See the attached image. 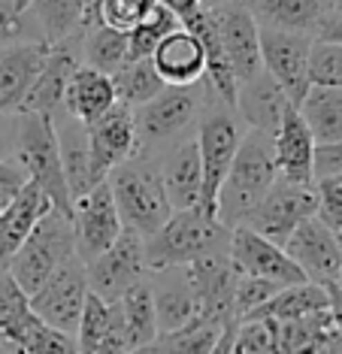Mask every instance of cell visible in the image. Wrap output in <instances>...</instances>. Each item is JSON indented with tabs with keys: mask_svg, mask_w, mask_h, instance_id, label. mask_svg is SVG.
<instances>
[{
	"mask_svg": "<svg viewBox=\"0 0 342 354\" xmlns=\"http://www.w3.org/2000/svg\"><path fill=\"white\" fill-rule=\"evenodd\" d=\"M218 333H222V327L197 321V324L173 330V333H158L152 348H154V354H209V348H213L218 339Z\"/></svg>",
	"mask_w": 342,
	"mask_h": 354,
	"instance_id": "obj_39",
	"label": "cell"
},
{
	"mask_svg": "<svg viewBox=\"0 0 342 354\" xmlns=\"http://www.w3.org/2000/svg\"><path fill=\"white\" fill-rule=\"evenodd\" d=\"M231 263L240 276H251V279H264L273 281L279 288H291V285H303L306 276L300 272V267L288 257L282 245L264 239L260 233L249 230V227H233L231 233V245H227Z\"/></svg>",
	"mask_w": 342,
	"mask_h": 354,
	"instance_id": "obj_12",
	"label": "cell"
},
{
	"mask_svg": "<svg viewBox=\"0 0 342 354\" xmlns=\"http://www.w3.org/2000/svg\"><path fill=\"white\" fill-rule=\"evenodd\" d=\"M121 330H125L127 348H143L158 339V318H154V300H152V285L149 279L136 281L116 300Z\"/></svg>",
	"mask_w": 342,
	"mask_h": 354,
	"instance_id": "obj_32",
	"label": "cell"
},
{
	"mask_svg": "<svg viewBox=\"0 0 342 354\" xmlns=\"http://www.w3.org/2000/svg\"><path fill=\"white\" fill-rule=\"evenodd\" d=\"M158 0H100L97 6V25H107L116 28L121 34H130L140 21H145Z\"/></svg>",
	"mask_w": 342,
	"mask_h": 354,
	"instance_id": "obj_41",
	"label": "cell"
},
{
	"mask_svg": "<svg viewBox=\"0 0 342 354\" xmlns=\"http://www.w3.org/2000/svg\"><path fill=\"white\" fill-rule=\"evenodd\" d=\"M336 288L342 291V263H339V276H336Z\"/></svg>",
	"mask_w": 342,
	"mask_h": 354,
	"instance_id": "obj_56",
	"label": "cell"
},
{
	"mask_svg": "<svg viewBox=\"0 0 342 354\" xmlns=\"http://www.w3.org/2000/svg\"><path fill=\"white\" fill-rule=\"evenodd\" d=\"M0 354H28V351H24L19 342H12L10 336H3V333H0Z\"/></svg>",
	"mask_w": 342,
	"mask_h": 354,
	"instance_id": "obj_51",
	"label": "cell"
},
{
	"mask_svg": "<svg viewBox=\"0 0 342 354\" xmlns=\"http://www.w3.org/2000/svg\"><path fill=\"white\" fill-rule=\"evenodd\" d=\"M116 327H118V306L100 300L97 294L88 291L82 318H79L76 336H73V339H76V351L79 354H94L103 342H107V336Z\"/></svg>",
	"mask_w": 342,
	"mask_h": 354,
	"instance_id": "obj_37",
	"label": "cell"
},
{
	"mask_svg": "<svg viewBox=\"0 0 342 354\" xmlns=\"http://www.w3.org/2000/svg\"><path fill=\"white\" fill-rule=\"evenodd\" d=\"M46 327L48 324L37 318V312L30 309V297L19 288L12 272L0 267V333L19 342L24 351H30L34 342L46 333Z\"/></svg>",
	"mask_w": 342,
	"mask_h": 354,
	"instance_id": "obj_29",
	"label": "cell"
},
{
	"mask_svg": "<svg viewBox=\"0 0 342 354\" xmlns=\"http://www.w3.org/2000/svg\"><path fill=\"white\" fill-rule=\"evenodd\" d=\"M82 37V34H79ZM79 37L67 39V43L48 46L46 61L39 67V73L30 85L28 97L21 103V112H39V115H55L64 103V91L73 76V70L79 67Z\"/></svg>",
	"mask_w": 342,
	"mask_h": 354,
	"instance_id": "obj_18",
	"label": "cell"
},
{
	"mask_svg": "<svg viewBox=\"0 0 342 354\" xmlns=\"http://www.w3.org/2000/svg\"><path fill=\"white\" fill-rule=\"evenodd\" d=\"M276 170L282 179L297 185H315L312 179V158H315V136L303 122L297 106H288L279 127L273 133Z\"/></svg>",
	"mask_w": 342,
	"mask_h": 354,
	"instance_id": "obj_21",
	"label": "cell"
},
{
	"mask_svg": "<svg viewBox=\"0 0 342 354\" xmlns=\"http://www.w3.org/2000/svg\"><path fill=\"white\" fill-rule=\"evenodd\" d=\"M127 354H154V348L152 345H143V348H130Z\"/></svg>",
	"mask_w": 342,
	"mask_h": 354,
	"instance_id": "obj_53",
	"label": "cell"
},
{
	"mask_svg": "<svg viewBox=\"0 0 342 354\" xmlns=\"http://www.w3.org/2000/svg\"><path fill=\"white\" fill-rule=\"evenodd\" d=\"M12 164L21 167L24 179L39 185V191L48 197L55 212L73 215V200L67 191V179H64L52 115H39V112H19L15 115Z\"/></svg>",
	"mask_w": 342,
	"mask_h": 354,
	"instance_id": "obj_5",
	"label": "cell"
},
{
	"mask_svg": "<svg viewBox=\"0 0 342 354\" xmlns=\"http://www.w3.org/2000/svg\"><path fill=\"white\" fill-rule=\"evenodd\" d=\"M330 309V294L327 288L315 285V281H303V285H291V288H282L279 294H273L270 300L260 306L258 312H251V321H294V318H303V315H312V312H324ZM246 318V321H249Z\"/></svg>",
	"mask_w": 342,
	"mask_h": 354,
	"instance_id": "obj_33",
	"label": "cell"
},
{
	"mask_svg": "<svg viewBox=\"0 0 342 354\" xmlns=\"http://www.w3.org/2000/svg\"><path fill=\"white\" fill-rule=\"evenodd\" d=\"M116 103L118 100H116V88H112V76L79 64V67L73 70L70 82H67L61 109L76 118V122L94 124L97 118L107 115Z\"/></svg>",
	"mask_w": 342,
	"mask_h": 354,
	"instance_id": "obj_28",
	"label": "cell"
},
{
	"mask_svg": "<svg viewBox=\"0 0 342 354\" xmlns=\"http://www.w3.org/2000/svg\"><path fill=\"white\" fill-rule=\"evenodd\" d=\"M55 136H58V155L64 167V179H67L70 200L76 203L79 197H85L94 188V176H91V151H88V124L76 122L73 115H67L64 109H58L52 115Z\"/></svg>",
	"mask_w": 342,
	"mask_h": 354,
	"instance_id": "obj_24",
	"label": "cell"
},
{
	"mask_svg": "<svg viewBox=\"0 0 342 354\" xmlns=\"http://www.w3.org/2000/svg\"><path fill=\"white\" fill-rule=\"evenodd\" d=\"M285 252H288V257L300 267L306 281H315V285H321V288L336 285L339 263H342V245L315 215L306 218L291 233L288 243H285Z\"/></svg>",
	"mask_w": 342,
	"mask_h": 354,
	"instance_id": "obj_17",
	"label": "cell"
},
{
	"mask_svg": "<svg viewBox=\"0 0 342 354\" xmlns=\"http://www.w3.org/2000/svg\"><path fill=\"white\" fill-rule=\"evenodd\" d=\"M10 197H12V194H3V191H0V209L6 206V200H10Z\"/></svg>",
	"mask_w": 342,
	"mask_h": 354,
	"instance_id": "obj_54",
	"label": "cell"
},
{
	"mask_svg": "<svg viewBox=\"0 0 342 354\" xmlns=\"http://www.w3.org/2000/svg\"><path fill=\"white\" fill-rule=\"evenodd\" d=\"M321 354H342V345H339V339H336V333H333V339L327 342V348H324Z\"/></svg>",
	"mask_w": 342,
	"mask_h": 354,
	"instance_id": "obj_52",
	"label": "cell"
},
{
	"mask_svg": "<svg viewBox=\"0 0 342 354\" xmlns=\"http://www.w3.org/2000/svg\"><path fill=\"white\" fill-rule=\"evenodd\" d=\"M318 212V194L315 185H297L288 179H276L273 188L264 194V200L251 209L242 221V227L260 233L264 239L282 245L288 243V236L294 233L306 218Z\"/></svg>",
	"mask_w": 342,
	"mask_h": 354,
	"instance_id": "obj_8",
	"label": "cell"
},
{
	"mask_svg": "<svg viewBox=\"0 0 342 354\" xmlns=\"http://www.w3.org/2000/svg\"><path fill=\"white\" fill-rule=\"evenodd\" d=\"M315 39H318V43L342 46V12L339 10H330L327 15H324L318 30H315Z\"/></svg>",
	"mask_w": 342,
	"mask_h": 354,
	"instance_id": "obj_46",
	"label": "cell"
},
{
	"mask_svg": "<svg viewBox=\"0 0 342 354\" xmlns=\"http://www.w3.org/2000/svg\"><path fill=\"white\" fill-rule=\"evenodd\" d=\"M70 221H73V233H76V254L82 263L103 254L121 236L125 224H121L118 206L112 200L107 179L97 182L85 197H79L73 203Z\"/></svg>",
	"mask_w": 342,
	"mask_h": 354,
	"instance_id": "obj_11",
	"label": "cell"
},
{
	"mask_svg": "<svg viewBox=\"0 0 342 354\" xmlns=\"http://www.w3.org/2000/svg\"><path fill=\"white\" fill-rule=\"evenodd\" d=\"M276 179H279V170H276L273 136L264 131H246L222 182V191H218V221L231 230L240 227L246 215L273 188Z\"/></svg>",
	"mask_w": 342,
	"mask_h": 354,
	"instance_id": "obj_1",
	"label": "cell"
},
{
	"mask_svg": "<svg viewBox=\"0 0 342 354\" xmlns=\"http://www.w3.org/2000/svg\"><path fill=\"white\" fill-rule=\"evenodd\" d=\"M206 6H218V3H224V0H203Z\"/></svg>",
	"mask_w": 342,
	"mask_h": 354,
	"instance_id": "obj_57",
	"label": "cell"
},
{
	"mask_svg": "<svg viewBox=\"0 0 342 354\" xmlns=\"http://www.w3.org/2000/svg\"><path fill=\"white\" fill-rule=\"evenodd\" d=\"M76 254V233H73L70 215L46 212L39 224L28 233V239L15 248V254L6 261V270L19 281L24 294H34L46 285L52 272H58L64 263L73 261Z\"/></svg>",
	"mask_w": 342,
	"mask_h": 354,
	"instance_id": "obj_7",
	"label": "cell"
},
{
	"mask_svg": "<svg viewBox=\"0 0 342 354\" xmlns=\"http://www.w3.org/2000/svg\"><path fill=\"white\" fill-rule=\"evenodd\" d=\"M342 176V140L333 142H315V158H312V179H333Z\"/></svg>",
	"mask_w": 342,
	"mask_h": 354,
	"instance_id": "obj_45",
	"label": "cell"
},
{
	"mask_svg": "<svg viewBox=\"0 0 342 354\" xmlns=\"http://www.w3.org/2000/svg\"><path fill=\"white\" fill-rule=\"evenodd\" d=\"M88 151H91V176L94 182H103L136 155V131H134V109L125 103H116L107 115L88 124Z\"/></svg>",
	"mask_w": 342,
	"mask_h": 354,
	"instance_id": "obj_16",
	"label": "cell"
},
{
	"mask_svg": "<svg viewBox=\"0 0 342 354\" xmlns=\"http://www.w3.org/2000/svg\"><path fill=\"white\" fill-rule=\"evenodd\" d=\"M145 272H149V267H145V239L127 227L121 230V236L107 252L85 263L88 291L107 303H116L127 288L145 279Z\"/></svg>",
	"mask_w": 342,
	"mask_h": 354,
	"instance_id": "obj_9",
	"label": "cell"
},
{
	"mask_svg": "<svg viewBox=\"0 0 342 354\" xmlns=\"http://www.w3.org/2000/svg\"><path fill=\"white\" fill-rule=\"evenodd\" d=\"M282 288L264 279H251V276H240L236 279V291H233V315L236 321H246L251 312H258L260 306L270 300L273 294H279Z\"/></svg>",
	"mask_w": 342,
	"mask_h": 354,
	"instance_id": "obj_43",
	"label": "cell"
},
{
	"mask_svg": "<svg viewBox=\"0 0 342 354\" xmlns=\"http://www.w3.org/2000/svg\"><path fill=\"white\" fill-rule=\"evenodd\" d=\"M213 15L224 46V58L231 64L236 82H246V79L258 76L264 70V61H260V28L246 10V3L242 0H224V3L213 6Z\"/></svg>",
	"mask_w": 342,
	"mask_h": 354,
	"instance_id": "obj_15",
	"label": "cell"
},
{
	"mask_svg": "<svg viewBox=\"0 0 342 354\" xmlns=\"http://www.w3.org/2000/svg\"><path fill=\"white\" fill-rule=\"evenodd\" d=\"M297 109L315 142L342 140V88H309Z\"/></svg>",
	"mask_w": 342,
	"mask_h": 354,
	"instance_id": "obj_35",
	"label": "cell"
},
{
	"mask_svg": "<svg viewBox=\"0 0 342 354\" xmlns=\"http://www.w3.org/2000/svg\"><path fill=\"white\" fill-rule=\"evenodd\" d=\"M231 233V227H224L215 215H206L200 206L173 212L164 227L145 239V267H149V272L188 267L197 257L227 252Z\"/></svg>",
	"mask_w": 342,
	"mask_h": 354,
	"instance_id": "obj_3",
	"label": "cell"
},
{
	"mask_svg": "<svg viewBox=\"0 0 342 354\" xmlns=\"http://www.w3.org/2000/svg\"><path fill=\"white\" fill-rule=\"evenodd\" d=\"M19 115V112H15ZM15 115H0V160H12L15 149Z\"/></svg>",
	"mask_w": 342,
	"mask_h": 354,
	"instance_id": "obj_47",
	"label": "cell"
},
{
	"mask_svg": "<svg viewBox=\"0 0 342 354\" xmlns=\"http://www.w3.org/2000/svg\"><path fill=\"white\" fill-rule=\"evenodd\" d=\"M112 88H116L118 103L136 109V106H143V103H149L152 97H158L167 88V82L158 76L152 58H136V61H127L125 67L112 73Z\"/></svg>",
	"mask_w": 342,
	"mask_h": 354,
	"instance_id": "obj_36",
	"label": "cell"
},
{
	"mask_svg": "<svg viewBox=\"0 0 342 354\" xmlns=\"http://www.w3.org/2000/svg\"><path fill=\"white\" fill-rule=\"evenodd\" d=\"M158 167L173 212L197 209L203 194V170H200V151L194 133L185 136L176 146H170L164 155H158Z\"/></svg>",
	"mask_w": 342,
	"mask_h": 354,
	"instance_id": "obj_20",
	"label": "cell"
},
{
	"mask_svg": "<svg viewBox=\"0 0 342 354\" xmlns=\"http://www.w3.org/2000/svg\"><path fill=\"white\" fill-rule=\"evenodd\" d=\"M158 3H161V6H167V10L173 12L179 21H188L191 15H197L203 6H206L203 0H158Z\"/></svg>",
	"mask_w": 342,
	"mask_h": 354,
	"instance_id": "obj_48",
	"label": "cell"
},
{
	"mask_svg": "<svg viewBox=\"0 0 342 354\" xmlns=\"http://www.w3.org/2000/svg\"><path fill=\"white\" fill-rule=\"evenodd\" d=\"M154 276H158V281H149V285L154 300V318H158V333H173V330L197 324L200 303L188 281V270L185 267L154 270Z\"/></svg>",
	"mask_w": 342,
	"mask_h": 354,
	"instance_id": "obj_19",
	"label": "cell"
},
{
	"mask_svg": "<svg viewBox=\"0 0 342 354\" xmlns=\"http://www.w3.org/2000/svg\"><path fill=\"white\" fill-rule=\"evenodd\" d=\"M258 28L288 30V34H306L315 39L321 19L333 6L330 0H242Z\"/></svg>",
	"mask_w": 342,
	"mask_h": 354,
	"instance_id": "obj_27",
	"label": "cell"
},
{
	"mask_svg": "<svg viewBox=\"0 0 342 354\" xmlns=\"http://www.w3.org/2000/svg\"><path fill=\"white\" fill-rule=\"evenodd\" d=\"M236 324H240V321H231V324H227V327H222V333H218V339H215L213 348H209V354H233Z\"/></svg>",
	"mask_w": 342,
	"mask_h": 354,
	"instance_id": "obj_50",
	"label": "cell"
},
{
	"mask_svg": "<svg viewBox=\"0 0 342 354\" xmlns=\"http://www.w3.org/2000/svg\"><path fill=\"white\" fill-rule=\"evenodd\" d=\"M79 61L85 67H94L100 73L112 76L130 61L127 52V34L107 25H88L79 37Z\"/></svg>",
	"mask_w": 342,
	"mask_h": 354,
	"instance_id": "obj_34",
	"label": "cell"
},
{
	"mask_svg": "<svg viewBox=\"0 0 342 354\" xmlns=\"http://www.w3.org/2000/svg\"><path fill=\"white\" fill-rule=\"evenodd\" d=\"M315 194H318V212H315V218H318L342 245V176L315 182Z\"/></svg>",
	"mask_w": 342,
	"mask_h": 354,
	"instance_id": "obj_42",
	"label": "cell"
},
{
	"mask_svg": "<svg viewBox=\"0 0 342 354\" xmlns=\"http://www.w3.org/2000/svg\"><path fill=\"white\" fill-rule=\"evenodd\" d=\"M233 354H279L273 339V327L267 321H240L236 324Z\"/></svg>",
	"mask_w": 342,
	"mask_h": 354,
	"instance_id": "obj_44",
	"label": "cell"
},
{
	"mask_svg": "<svg viewBox=\"0 0 342 354\" xmlns=\"http://www.w3.org/2000/svg\"><path fill=\"white\" fill-rule=\"evenodd\" d=\"M306 79L309 88H342V46L312 39Z\"/></svg>",
	"mask_w": 342,
	"mask_h": 354,
	"instance_id": "obj_40",
	"label": "cell"
},
{
	"mask_svg": "<svg viewBox=\"0 0 342 354\" xmlns=\"http://www.w3.org/2000/svg\"><path fill=\"white\" fill-rule=\"evenodd\" d=\"M152 64L158 76L167 85H197L206 70V52H203L200 39L188 28H176L170 37L161 39V46L152 52Z\"/></svg>",
	"mask_w": 342,
	"mask_h": 354,
	"instance_id": "obj_26",
	"label": "cell"
},
{
	"mask_svg": "<svg viewBox=\"0 0 342 354\" xmlns=\"http://www.w3.org/2000/svg\"><path fill=\"white\" fill-rule=\"evenodd\" d=\"M203 91H206V85H203ZM242 133L246 131H242V122L236 118V112L206 91L197 127H194V140H197V151H200V170H203L200 209L206 215H215L218 191H222V182L227 170H231V160L236 149H240Z\"/></svg>",
	"mask_w": 342,
	"mask_h": 354,
	"instance_id": "obj_6",
	"label": "cell"
},
{
	"mask_svg": "<svg viewBox=\"0 0 342 354\" xmlns=\"http://www.w3.org/2000/svg\"><path fill=\"white\" fill-rule=\"evenodd\" d=\"M176 28H182V21L176 19L167 6H154V10L145 15V21H140L134 30L127 34V52H130V61L136 58H152V52L161 46V39L170 37Z\"/></svg>",
	"mask_w": 342,
	"mask_h": 354,
	"instance_id": "obj_38",
	"label": "cell"
},
{
	"mask_svg": "<svg viewBox=\"0 0 342 354\" xmlns=\"http://www.w3.org/2000/svg\"><path fill=\"white\" fill-rule=\"evenodd\" d=\"M48 46L43 43H15L0 49V115L21 112L30 85L46 61Z\"/></svg>",
	"mask_w": 342,
	"mask_h": 354,
	"instance_id": "obj_23",
	"label": "cell"
},
{
	"mask_svg": "<svg viewBox=\"0 0 342 354\" xmlns=\"http://www.w3.org/2000/svg\"><path fill=\"white\" fill-rule=\"evenodd\" d=\"M30 19L37 25L39 43L58 46L85 30V3L82 0H28Z\"/></svg>",
	"mask_w": 342,
	"mask_h": 354,
	"instance_id": "obj_31",
	"label": "cell"
},
{
	"mask_svg": "<svg viewBox=\"0 0 342 354\" xmlns=\"http://www.w3.org/2000/svg\"><path fill=\"white\" fill-rule=\"evenodd\" d=\"M330 6H333V10H339V12H342V0H330Z\"/></svg>",
	"mask_w": 342,
	"mask_h": 354,
	"instance_id": "obj_55",
	"label": "cell"
},
{
	"mask_svg": "<svg viewBox=\"0 0 342 354\" xmlns=\"http://www.w3.org/2000/svg\"><path fill=\"white\" fill-rule=\"evenodd\" d=\"M327 294H330V315H333V333L342 345V291L336 285H327Z\"/></svg>",
	"mask_w": 342,
	"mask_h": 354,
	"instance_id": "obj_49",
	"label": "cell"
},
{
	"mask_svg": "<svg viewBox=\"0 0 342 354\" xmlns=\"http://www.w3.org/2000/svg\"><path fill=\"white\" fill-rule=\"evenodd\" d=\"M46 212H52V203H48V197L39 191V185L30 179L6 200V206L0 209V263H3V267Z\"/></svg>",
	"mask_w": 342,
	"mask_h": 354,
	"instance_id": "obj_25",
	"label": "cell"
},
{
	"mask_svg": "<svg viewBox=\"0 0 342 354\" xmlns=\"http://www.w3.org/2000/svg\"><path fill=\"white\" fill-rule=\"evenodd\" d=\"M288 106H291V100L285 97L279 82L267 70H260L258 76L246 79V82H240V88H236L233 112L246 124V131H264L273 136Z\"/></svg>",
	"mask_w": 342,
	"mask_h": 354,
	"instance_id": "obj_22",
	"label": "cell"
},
{
	"mask_svg": "<svg viewBox=\"0 0 342 354\" xmlns=\"http://www.w3.org/2000/svg\"><path fill=\"white\" fill-rule=\"evenodd\" d=\"M107 185L118 206L121 224L127 230L140 233L143 239L158 233L167 224L170 215H173L164 179H161L158 158L134 155L107 176Z\"/></svg>",
	"mask_w": 342,
	"mask_h": 354,
	"instance_id": "obj_2",
	"label": "cell"
},
{
	"mask_svg": "<svg viewBox=\"0 0 342 354\" xmlns=\"http://www.w3.org/2000/svg\"><path fill=\"white\" fill-rule=\"evenodd\" d=\"M188 281L197 294L200 303V321L213 327H224L236 321L233 315V291H236V279L240 272L233 270L231 254L215 252L206 257H197L194 263H188Z\"/></svg>",
	"mask_w": 342,
	"mask_h": 354,
	"instance_id": "obj_14",
	"label": "cell"
},
{
	"mask_svg": "<svg viewBox=\"0 0 342 354\" xmlns=\"http://www.w3.org/2000/svg\"><path fill=\"white\" fill-rule=\"evenodd\" d=\"M85 297H88L85 263L79 257H73L58 272H52L46 279V285L39 291L30 294V309L48 327L61 330L67 336H76L79 318H82V309H85Z\"/></svg>",
	"mask_w": 342,
	"mask_h": 354,
	"instance_id": "obj_10",
	"label": "cell"
},
{
	"mask_svg": "<svg viewBox=\"0 0 342 354\" xmlns=\"http://www.w3.org/2000/svg\"><path fill=\"white\" fill-rule=\"evenodd\" d=\"M203 82L197 85H167L158 97L134 109V131H136V155L158 158L170 146L182 142L194 133L203 106Z\"/></svg>",
	"mask_w": 342,
	"mask_h": 354,
	"instance_id": "obj_4",
	"label": "cell"
},
{
	"mask_svg": "<svg viewBox=\"0 0 342 354\" xmlns=\"http://www.w3.org/2000/svg\"><path fill=\"white\" fill-rule=\"evenodd\" d=\"M309 52H312V37L306 34H288V30H270L260 28V61L270 73L291 106H300V100L309 91Z\"/></svg>",
	"mask_w": 342,
	"mask_h": 354,
	"instance_id": "obj_13",
	"label": "cell"
},
{
	"mask_svg": "<svg viewBox=\"0 0 342 354\" xmlns=\"http://www.w3.org/2000/svg\"><path fill=\"white\" fill-rule=\"evenodd\" d=\"M273 327V339L279 354H321L333 339V315L330 309L312 312V315L294 318V321H267Z\"/></svg>",
	"mask_w": 342,
	"mask_h": 354,
	"instance_id": "obj_30",
	"label": "cell"
}]
</instances>
